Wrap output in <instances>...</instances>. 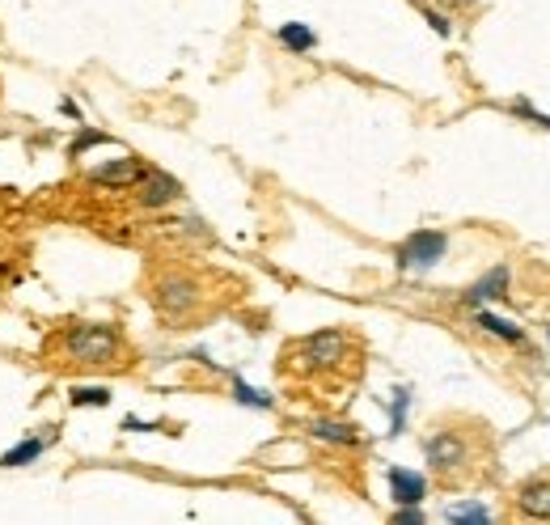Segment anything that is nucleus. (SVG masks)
Wrapping results in <instances>:
<instances>
[{
    "label": "nucleus",
    "mask_w": 550,
    "mask_h": 525,
    "mask_svg": "<svg viewBox=\"0 0 550 525\" xmlns=\"http://www.w3.org/2000/svg\"><path fill=\"white\" fill-rule=\"evenodd\" d=\"M119 348H123V344H119V331L106 327V322H73V327L64 331V351H68L73 360H81V365H94V369L114 365Z\"/></svg>",
    "instance_id": "nucleus-1"
},
{
    "label": "nucleus",
    "mask_w": 550,
    "mask_h": 525,
    "mask_svg": "<svg viewBox=\"0 0 550 525\" xmlns=\"http://www.w3.org/2000/svg\"><path fill=\"white\" fill-rule=\"evenodd\" d=\"M343 351H347V335H343L339 327H330V331L305 335L301 344H292L284 356H297L292 365L305 373H314V369H335L343 360Z\"/></svg>",
    "instance_id": "nucleus-2"
},
{
    "label": "nucleus",
    "mask_w": 550,
    "mask_h": 525,
    "mask_svg": "<svg viewBox=\"0 0 550 525\" xmlns=\"http://www.w3.org/2000/svg\"><path fill=\"white\" fill-rule=\"evenodd\" d=\"M423 458H428V467L437 470L440 479H457L461 470L470 467V441L457 428H445L423 441Z\"/></svg>",
    "instance_id": "nucleus-3"
},
{
    "label": "nucleus",
    "mask_w": 550,
    "mask_h": 525,
    "mask_svg": "<svg viewBox=\"0 0 550 525\" xmlns=\"http://www.w3.org/2000/svg\"><path fill=\"white\" fill-rule=\"evenodd\" d=\"M449 251V237L440 234V229H415V234L407 237L399 246V272H432L440 259Z\"/></svg>",
    "instance_id": "nucleus-4"
},
{
    "label": "nucleus",
    "mask_w": 550,
    "mask_h": 525,
    "mask_svg": "<svg viewBox=\"0 0 550 525\" xmlns=\"http://www.w3.org/2000/svg\"><path fill=\"white\" fill-rule=\"evenodd\" d=\"M157 305L161 313H170V318H182L199 305V284L187 280V275H170V280H161L157 284Z\"/></svg>",
    "instance_id": "nucleus-5"
},
{
    "label": "nucleus",
    "mask_w": 550,
    "mask_h": 525,
    "mask_svg": "<svg viewBox=\"0 0 550 525\" xmlns=\"http://www.w3.org/2000/svg\"><path fill=\"white\" fill-rule=\"evenodd\" d=\"M140 204L144 208H166V204H174L178 195H182V182L170 174H161V170H144V178H140Z\"/></svg>",
    "instance_id": "nucleus-6"
},
{
    "label": "nucleus",
    "mask_w": 550,
    "mask_h": 525,
    "mask_svg": "<svg viewBox=\"0 0 550 525\" xmlns=\"http://www.w3.org/2000/svg\"><path fill=\"white\" fill-rule=\"evenodd\" d=\"M89 178L102 182V187H136V182L144 178V166L132 161V157H119V161H106V166H94Z\"/></svg>",
    "instance_id": "nucleus-7"
},
{
    "label": "nucleus",
    "mask_w": 550,
    "mask_h": 525,
    "mask_svg": "<svg viewBox=\"0 0 550 525\" xmlns=\"http://www.w3.org/2000/svg\"><path fill=\"white\" fill-rule=\"evenodd\" d=\"M508 280H513V272L500 263V267H492V272L478 280L475 289L466 292V305H483V301H500V297H508Z\"/></svg>",
    "instance_id": "nucleus-8"
},
{
    "label": "nucleus",
    "mask_w": 550,
    "mask_h": 525,
    "mask_svg": "<svg viewBox=\"0 0 550 525\" xmlns=\"http://www.w3.org/2000/svg\"><path fill=\"white\" fill-rule=\"evenodd\" d=\"M385 479H390V487H394V500H399V505H419V500L428 496V483H423V475H415V470L390 467L385 470Z\"/></svg>",
    "instance_id": "nucleus-9"
},
{
    "label": "nucleus",
    "mask_w": 550,
    "mask_h": 525,
    "mask_svg": "<svg viewBox=\"0 0 550 525\" xmlns=\"http://www.w3.org/2000/svg\"><path fill=\"white\" fill-rule=\"evenodd\" d=\"M516 505L525 517H538V521H546L550 517V479H533V483L521 487V496H516Z\"/></svg>",
    "instance_id": "nucleus-10"
},
{
    "label": "nucleus",
    "mask_w": 550,
    "mask_h": 525,
    "mask_svg": "<svg viewBox=\"0 0 550 525\" xmlns=\"http://www.w3.org/2000/svg\"><path fill=\"white\" fill-rule=\"evenodd\" d=\"M475 327H483L487 335L504 339V344H525V331H521L516 322H508V318L492 313V310H478V313H475Z\"/></svg>",
    "instance_id": "nucleus-11"
},
{
    "label": "nucleus",
    "mask_w": 550,
    "mask_h": 525,
    "mask_svg": "<svg viewBox=\"0 0 550 525\" xmlns=\"http://www.w3.org/2000/svg\"><path fill=\"white\" fill-rule=\"evenodd\" d=\"M309 432L318 441H335V445H360V432L352 428V424H339V420H314Z\"/></svg>",
    "instance_id": "nucleus-12"
},
{
    "label": "nucleus",
    "mask_w": 550,
    "mask_h": 525,
    "mask_svg": "<svg viewBox=\"0 0 550 525\" xmlns=\"http://www.w3.org/2000/svg\"><path fill=\"white\" fill-rule=\"evenodd\" d=\"M280 42H284L288 51L305 56V51H314V47H318V35H314L309 26H301V21H288V26H280Z\"/></svg>",
    "instance_id": "nucleus-13"
},
{
    "label": "nucleus",
    "mask_w": 550,
    "mask_h": 525,
    "mask_svg": "<svg viewBox=\"0 0 550 525\" xmlns=\"http://www.w3.org/2000/svg\"><path fill=\"white\" fill-rule=\"evenodd\" d=\"M43 449H47V441H43V436H30V441H21V445L9 449V453L0 458V467H26V462L43 458Z\"/></svg>",
    "instance_id": "nucleus-14"
},
{
    "label": "nucleus",
    "mask_w": 550,
    "mask_h": 525,
    "mask_svg": "<svg viewBox=\"0 0 550 525\" xmlns=\"http://www.w3.org/2000/svg\"><path fill=\"white\" fill-rule=\"evenodd\" d=\"M233 398H237L242 407H259V411H271V407H275V398H271V394H263V390L246 386L242 377H233Z\"/></svg>",
    "instance_id": "nucleus-15"
},
{
    "label": "nucleus",
    "mask_w": 550,
    "mask_h": 525,
    "mask_svg": "<svg viewBox=\"0 0 550 525\" xmlns=\"http://www.w3.org/2000/svg\"><path fill=\"white\" fill-rule=\"evenodd\" d=\"M68 403H73V407H106V403H111V390L106 386H76L73 394H68Z\"/></svg>",
    "instance_id": "nucleus-16"
},
{
    "label": "nucleus",
    "mask_w": 550,
    "mask_h": 525,
    "mask_svg": "<svg viewBox=\"0 0 550 525\" xmlns=\"http://www.w3.org/2000/svg\"><path fill=\"white\" fill-rule=\"evenodd\" d=\"M445 521H453V525H466V521H492V508H483V505H453V508H445Z\"/></svg>",
    "instance_id": "nucleus-17"
},
{
    "label": "nucleus",
    "mask_w": 550,
    "mask_h": 525,
    "mask_svg": "<svg viewBox=\"0 0 550 525\" xmlns=\"http://www.w3.org/2000/svg\"><path fill=\"white\" fill-rule=\"evenodd\" d=\"M407 407H411V390H394V407H390V436H399L407 424Z\"/></svg>",
    "instance_id": "nucleus-18"
},
{
    "label": "nucleus",
    "mask_w": 550,
    "mask_h": 525,
    "mask_svg": "<svg viewBox=\"0 0 550 525\" xmlns=\"http://www.w3.org/2000/svg\"><path fill=\"white\" fill-rule=\"evenodd\" d=\"M513 115L530 119V123H538V127H546V132H550V115H542V111H538V106H530L525 97H516V102H513Z\"/></svg>",
    "instance_id": "nucleus-19"
},
{
    "label": "nucleus",
    "mask_w": 550,
    "mask_h": 525,
    "mask_svg": "<svg viewBox=\"0 0 550 525\" xmlns=\"http://www.w3.org/2000/svg\"><path fill=\"white\" fill-rule=\"evenodd\" d=\"M94 144H106V136H102V132H81V136L68 144V157H81L85 149H94Z\"/></svg>",
    "instance_id": "nucleus-20"
},
{
    "label": "nucleus",
    "mask_w": 550,
    "mask_h": 525,
    "mask_svg": "<svg viewBox=\"0 0 550 525\" xmlns=\"http://www.w3.org/2000/svg\"><path fill=\"white\" fill-rule=\"evenodd\" d=\"M394 521H407V525H419V521H423V513H419V508H415V505H402V508H399V513H394Z\"/></svg>",
    "instance_id": "nucleus-21"
},
{
    "label": "nucleus",
    "mask_w": 550,
    "mask_h": 525,
    "mask_svg": "<svg viewBox=\"0 0 550 525\" xmlns=\"http://www.w3.org/2000/svg\"><path fill=\"white\" fill-rule=\"evenodd\" d=\"M428 21H432V30H437V35H449V18H445V13L428 9Z\"/></svg>",
    "instance_id": "nucleus-22"
},
{
    "label": "nucleus",
    "mask_w": 550,
    "mask_h": 525,
    "mask_svg": "<svg viewBox=\"0 0 550 525\" xmlns=\"http://www.w3.org/2000/svg\"><path fill=\"white\" fill-rule=\"evenodd\" d=\"M123 428H128V432H149L152 424H144V420H132V415H128V420H123Z\"/></svg>",
    "instance_id": "nucleus-23"
}]
</instances>
